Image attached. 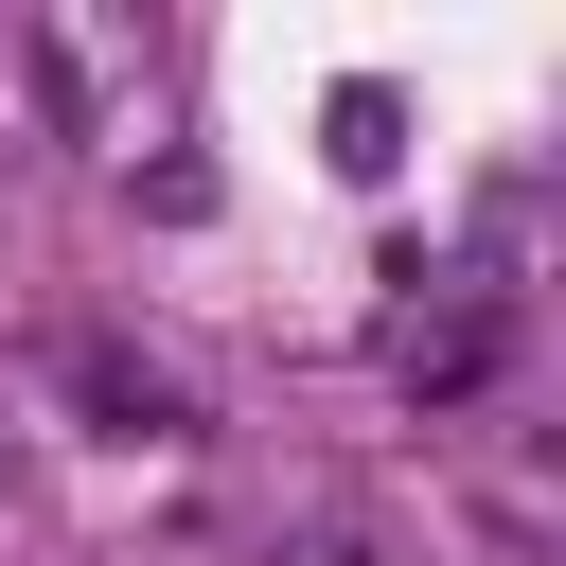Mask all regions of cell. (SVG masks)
<instances>
[{
    "instance_id": "6da1fadb",
    "label": "cell",
    "mask_w": 566,
    "mask_h": 566,
    "mask_svg": "<svg viewBox=\"0 0 566 566\" xmlns=\"http://www.w3.org/2000/svg\"><path fill=\"white\" fill-rule=\"evenodd\" d=\"M53 371H71V407H88L106 442H177V424H195V407H177V371H142L124 336H71Z\"/></svg>"
},
{
    "instance_id": "7a4b0ae2",
    "label": "cell",
    "mask_w": 566,
    "mask_h": 566,
    "mask_svg": "<svg viewBox=\"0 0 566 566\" xmlns=\"http://www.w3.org/2000/svg\"><path fill=\"white\" fill-rule=\"evenodd\" d=\"M283 566H389V531H318V548H283Z\"/></svg>"
}]
</instances>
